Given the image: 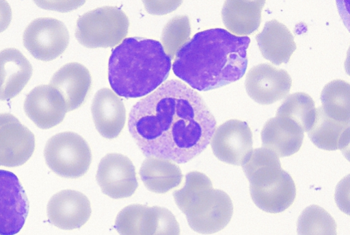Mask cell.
Segmentation results:
<instances>
[{"label":"cell","mask_w":350,"mask_h":235,"mask_svg":"<svg viewBox=\"0 0 350 235\" xmlns=\"http://www.w3.org/2000/svg\"><path fill=\"white\" fill-rule=\"evenodd\" d=\"M242 166L250 182L251 197L260 209L279 213L293 204L296 197L295 182L282 168L275 153L263 147L255 149Z\"/></svg>","instance_id":"5b68a950"},{"label":"cell","mask_w":350,"mask_h":235,"mask_svg":"<svg viewBox=\"0 0 350 235\" xmlns=\"http://www.w3.org/2000/svg\"><path fill=\"white\" fill-rule=\"evenodd\" d=\"M336 228L334 218L317 205L306 208L297 220L298 235H337Z\"/></svg>","instance_id":"4316f807"},{"label":"cell","mask_w":350,"mask_h":235,"mask_svg":"<svg viewBox=\"0 0 350 235\" xmlns=\"http://www.w3.org/2000/svg\"><path fill=\"white\" fill-rule=\"evenodd\" d=\"M292 80L284 70L262 64L247 73L245 86L249 97L260 105H270L284 98L289 92Z\"/></svg>","instance_id":"4fadbf2b"},{"label":"cell","mask_w":350,"mask_h":235,"mask_svg":"<svg viewBox=\"0 0 350 235\" xmlns=\"http://www.w3.org/2000/svg\"><path fill=\"white\" fill-rule=\"evenodd\" d=\"M171 67L172 60L159 42L129 38L112 52L109 62V81L119 96L141 98L166 81Z\"/></svg>","instance_id":"3957f363"},{"label":"cell","mask_w":350,"mask_h":235,"mask_svg":"<svg viewBox=\"0 0 350 235\" xmlns=\"http://www.w3.org/2000/svg\"><path fill=\"white\" fill-rule=\"evenodd\" d=\"M148 12L153 14H164L174 11L181 2H144Z\"/></svg>","instance_id":"f546056e"},{"label":"cell","mask_w":350,"mask_h":235,"mask_svg":"<svg viewBox=\"0 0 350 235\" xmlns=\"http://www.w3.org/2000/svg\"><path fill=\"white\" fill-rule=\"evenodd\" d=\"M308 137L319 149L326 151H345L349 145V123L328 117L321 107L317 109L314 124Z\"/></svg>","instance_id":"7402d4cb"},{"label":"cell","mask_w":350,"mask_h":235,"mask_svg":"<svg viewBox=\"0 0 350 235\" xmlns=\"http://www.w3.org/2000/svg\"><path fill=\"white\" fill-rule=\"evenodd\" d=\"M250 43L222 29L200 32L176 53L173 71L200 92L226 86L245 74Z\"/></svg>","instance_id":"7a4b0ae2"},{"label":"cell","mask_w":350,"mask_h":235,"mask_svg":"<svg viewBox=\"0 0 350 235\" xmlns=\"http://www.w3.org/2000/svg\"><path fill=\"white\" fill-rule=\"evenodd\" d=\"M92 212L88 197L74 190H64L55 194L47 207L49 221L61 229L68 230L84 225Z\"/></svg>","instance_id":"5bb4252c"},{"label":"cell","mask_w":350,"mask_h":235,"mask_svg":"<svg viewBox=\"0 0 350 235\" xmlns=\"http://www.w3.org/2000/svg\"><path fill=\"white\" fill-rule=\"evenodd\" d=\"M44 156L53 172L71 179L85 175L92 161V151L87 141L71 132L53 136L46 143Z\"/></svg>","instance_id":"52a82bcc"},{"label":"cell","mask_w":350,"mask_h":235,"mask_svg":"<svg viewBox=\"0 0 350 235\" xmlns=\"http://www.w3.org/2000/svg\"><path fill=\"white\" fill-rule=\"evenodd\" d=\"M24 45L37 60L50 62L61 56L70 43V35L61 21L49 18L33 21L26 29Z\"/></svg>","instance_id":"ba28073f"},{"label":"cell","mask_w":350,"mask_h":235,"mask_svg":"<svg viewBox=\"0 0 350 235\" xmlns=\"http://www.w3.org/2000/svg\"><path fill=\"white\" fill-rule=\"evenodd\" d=\"M29 201L18 177L0 170V235H15L25 225Z\"/></svg>","instance_id":"9c48e42d"},{"label":"cell","mask_w":350,"mask_h":235,"mask_svg":"<svg viewBox=\"0 0 350 235\" xmlns=\"http://www.w3.org/2000/svg\"><path fill=\"white\" fill-rule=\"evenodd\" d=\"M12 21V10L9 3L0 0V34L8 29Z\"/></svg>","instance_id":"4dcf8cb0"},{"label":"cell","mask_w":350,"mask_h":235,"mask_svg":"<svg viewBox=\"0 0 350 235\" xmlns=\"http://www.w3.org/2000/svg\"><path fill=\"white\" fill-rule=\"evenodd\" d=\"M25 111L29 118L42 129L59 125L68 112L64 98L50 85L40 86L31 90L26 98Z\"/></svg>","instance_id":"9a60e30c"},{"label":"cell","mask_w":350,"mask_h":235,"mask_svg":"<svg viewBox=\"0 0 350 235\" xmlns=\"http://www.w3.org/2000/svg\"><path fill=\"white\" fill-rule=\"evenodd\" d=\"M92 85V75L79 63H70L53 77L50 86L64 98L68 112L75 110L85 102Z\"/></svg>","instance_id":"2e32d148"},{"label":"cell","mask_w":350,"mask_h":235,"mask_svg":"<svg viewBox=\"0 0 350 235\" xmlns=\"http://www.w3.org/2000/svg\"><path fill=\"white\" fill-rule=\"evenodd\" d=\"M256 40L262 56L277 66L287 64L297 49L291 32L275 20L267 22Z\"/></svg>","instance_id":"44dd1931"},{"label":"cell","mask_w":350,"mask_h":235,"mask_svg":"<svg viewBox=\"0 0 350 235\" xmlns=\"http://www.w3.org/2000/svg\"><path fill=\"white\" fill-rule=\"evenodd\" d=\"M35 149L33 133L13 114H0V166H22Z\"/></svg>","instance_id":"30bf717a"},{"label":"cell","mask_w":350,"mask_h":235,"mask_svg":"<svg viewBox=\"0 0 350 235\" xmlns=\"http://www.w3.org/2000/svg\"><path fill=\"white\" fill-rule=\"evenodd\" d=\"M317 109L312 99L304 92L288 95L279 107L276 116L294 121L304 132H308L315 121Z\"/></svg>","instance_id":"484cf974"},{"label":"cell","mask_w":350,"mask_h":235,"mask_svg":"<svg viewBox=\"0 0 350 235\" xmlns=\"http://www.w3.org/2000/svg\"><path fill=\"white\" fill-rule=\"evenodd\" d=\"M304 138V132L297 123L280 116L269 119L261 132L262 147L280 158L298 152Z\"/></svg>","instance_id":"d6986e66"},{"label":"cell","mask_w":350,"mask_h":235,"mask_svg":"<svg viewBox=\"0 0 350 235\" xmlns=\"http://www.w3.org/2000/svg\"><path fill=\"white\" fill-rule=\"evenodd\" d=\"M33 67L16 49L0 52V101H10L18 96L33 75Z\"/></svg>","instance_id":"ac0fdd59"},{"label":"cell","mask_w":350,"mask_h":235,"mask_svg":"<svg viewBox=\"0 0 350 235\" xmlns=\"http://www.w3.org/2000/svg\"><path fill=\"white\" fill-rule=\"evenodd\" d=\"M214 155L220 161L243 166L253 150V136L248 124L230 120L215 129L211 140Z\"/></svg>","instance_id":"8fae6325"},{"label":"cell","mask_w":350,"mask_h":235,"mask_svg":"<svg viewBox=\"0 0 350 235\" xmlns=\"http://www.w3.org/2000/svg\"><path fill=\"white\" fill-rule=\"evenodd\" d=\"M96 180L103 193L116 199L131 197L139 186L133 162L120 153H109L101 160Z\"/></svg>","instance_id":"7c38bea8"},{"label":"cell","mask_w":350,"mask_h":235,"mask_svg":"<svg viewBox=\"0 0 350 235\" xmlns=\"http://www.w3.org/2000/svg\"><path fill=\"white\" fill-rule=\"evenodd\" d=\"M159 220V206L132 204L118 214L115 228L120 235H154Z\"/></svg>","instance_id":"cb8c5ba5"},{"label":"cell","mask_w":350,"mask_h":235,"mask_svg":"<svg viewBox=\"0 0 350 235\" xmlns=\"http://www.w3.org/2000/svg\"><path fill=\"white\" fill-rule=\"evenodd\" d=\"M191 36V25L187 16H176L165 27L162 34L163 47L172 60L188 42Z\"/></svg>","instance_id":"83f0119b"},{"label":"cell","mask_w":350,"mask_h":235,"mask_svg":"<svg viewBox=\"0 0 350 235\" xmlns=\"http://www.w3.org/2000/svg\"><path fill=\"white\" fill-rule=\"evenodd\" d=\"M154 235H180V228L175 216L168 209L159 206V220Z\"/></svg>","instance_id":"f1b7e54d"},{"label":"cell","mask_w":350,"mask_h":235,"mask_svg":"<svg viewBox=\"0 0 350 235\" xmlns=\"http://www.w3.org/2000/svg\"><path fill=\"white\" fill-rule=\"evenodd\" d=\"M92 112L96 127L105 138H116L124 127L126 111L122 100L111 90H100L94 97Z\"/></svg>","instance_id":"e0dca14e"},{"label":"cell","mask_w":350,"mask_h":235,"mask_svg":"<svg viewBox=\"0 0 350 235\" xmlns=\"http://www.w3.org/2000/svg\"><path fill=\"white\" fill-rule=\"evenodd\" d=\"M217 122L202 97L170 80L132 108L129 132L144 155L185 164L211 143Z\"/></svg>","instance_id":"6da1fadb"},{"label":"cell","mask_w":350,"mask_h":235,"mask_svg":"<svg viewBox=\"0 0 350 235\" xmlns=\"http://www.w3.org/2000/svg\"><path fill=\"white\" fill-rule=\"evenodd\" d=\"M140 176L146 188L156 193H166L178 186L183 175L179 166L170 160L148 158L142 164Z\"/></svg>","instance_id":"603a6c76"},{"label":"cell","mask_w":350,"mask_h":235,"mask_svg":"<svg viewBox=\"0 0 350 235\" xmlns=\"http://www.w3.org/2000/svg\"><path fill=\"white\" fill-rule=\"evenodd\" d=\"M129 25V20L121 9L104 7L79 18L76 38L87 48H112L126 38Z\"/></svg>","instance_id":"8992f818"},{"label":"cell","mask_w":350,"mask_h":235,"mask_svg":"<svg viewBox=\"0 0 350 235\" xmlns=\"http://www.w3.org/2000/svg\"><path fill=\"white\" fill-rule=\"evenodd\" d=\"M265 1L228 0L224 4L221 18L226 29L234 36L247 37L254 34L261 23Z\"/></svg>","instance_id":"ffe728a7"},{"label":"cell","mask_w":350,"mask_h":235,"mask_svg":"<svg viewBox=\"0 0 350 235\" xmlns=\"http://www.w3.org/2000/svg\"><path fill=\"white\" fill-rule=\"evenodd\" d=\"M321 108L330 119L345 123L350 120V86L342 80L327 84L321 94Z\"/></svg>","instance_id":"d4e9b609"},{"label":"cell","mask_w":350,"mask_h":235,"mask_svg":"<svg viewBox=\"0 0 350 235\" xmlns=\"http://www.w3.org/2000/svg\"><path fill=\"white\" fill-rule=\"evenodd\" d=\"M184 186L174 192L178 207L186 215L189 226L204 234L223 230L233 215V203L224 191L215 189L210 178L199 171L186 175Z\"/></svg>","instance_id":"277c9868"}]
</instances>
